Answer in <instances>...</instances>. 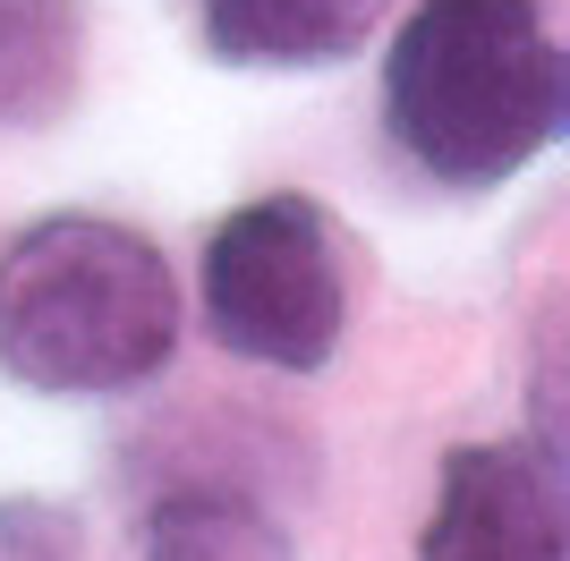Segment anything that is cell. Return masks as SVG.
Listing matches in <instances>:
<instances>
[{"mask_svg":"<svg viewBox=\"0 0 570 561\" xmlns=\"http://www.w3.org/2000/svg\"><path fill=\"white\" fill-rule=\"evenodd\" d=\"M341 264L333 222L307 196H256L205 247V332L230 357L315 374L341 350Z\"/></svg>","mask_w":570,"mask_h":561,"instance_id":"3957f363","label":"cell"},{"mask_svg":"<svg viewBox=\"0 0 570 561\" xmlns=\"http://www.w3.org/2000/svg\"><path fill=\"white\" fill-rule=\"evenodd\" d=\"M179 350L163 247L95 213L35 222L0 247V366L35 392H128Z\"/></svg>","mask_w":570,"mask_h":561,"instance_id":"7a4b0ae2","label":"cell"},{"mask_svg":"<svg viewBox=\"0 0 570 561\" xmlns=\"http://www.w3.org/2000/svg\"><path fill=\"white\" fill-rule=\"evenodd\" d=\"M0 561H86V528L60 502H0Z\"/></svg>","mask_w":570,"mask_h":561,"instance_id":"ba28073f","label":"cell"},{"mask_svg":"<svg viewBox=\"0 0 570 561\" xmlns=\"http://www.w3.org/2000/svg\"><path fill=\"white\" fill-rule=\"evenodd\" d=\"M145 561H298L282 519L247 493H170L145 519Z\"/></svg>","mask_w":570,"mask_h":561,"instance_id":"52a82bcc","label":"cell"},{"mask_svg":"<svg viewBox=\"0 0 570 561\" xmlns=\"http://www.w3.org/2000/svg\"><path fill=\"white\" fill-rule=\"evenodd\" d=\"M383 111L443 187H502L562 137V43L537 0H417L383 60Z\"/></svg>","mask_w":570,"mask_h":561,"instance_id":"6da1fadb","label":"cell"},{"mask_svg":"<svg viewBox=\"0 0 570 561\" xmlns=\"http://www.w3.org/2000/svg\"><path fill=\"white\" fill-rule=\"evenodd\" d=\"M383 26V0H205V51L230 69L350 60Z\"/></svg>","mask_w":570,"mask_h":561,"instance_id":"5b68a950","label":"cell"},{"mask_svg":"<svg viewBox=\"0 0 570 561\" xmlns=\"http://www.w3.org/2000/svg\"><path fill=\"white\" fill-rule=\"evenodd\" d=\"M86 86V0H0V128H51Z\"/></svg>","mask_w":570,"mask_h":561,"instance_id":"8992f818","label":"cell"},{"mask_svg":"<svg viewBox=\"0 0 570 561\" xmlns=\"http://www.w3.org/2000/svg\"><path fill=\"white\" fill-rule=\"evenodd\" d=\"M570 502L553 443H469L443 460V493L417 561H562Z\"/></svg>","mask_w":570,"mask_h":561,"instance_id":"277c9868","label":"cell"}]
</instances>
